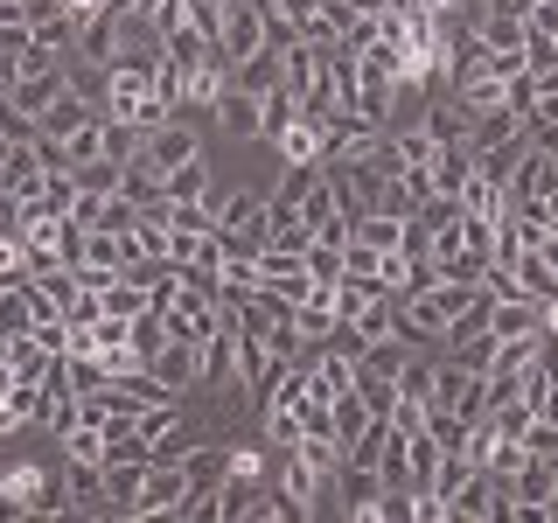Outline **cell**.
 Segmentation results:
<instances>
[{
  "instance_id": "c3c4849f",
  "label": "cell",
  "mask_w": 558,
  "mask_h": 523,
  "mask_svg": "<svg viewBox=\"0 0 558 523\" xmlns=\"http://www.w3.org/2000/svg\"><path fill=\"white\" fill-rule=\"evenodd\" d=\"M70 279H77V287H84V293H105V287H112V279H119V272H105V266H77V272H70Z\"/></svg>"
},
{
  "instance_id": "7c38bea8",
  "label": "cell",
  "mask_w": 558,
  "mask_h": 523,
  "mask_svg": "<svg viewBox=\"0 0 558 523\" xmlns=\"http://www.w3.org/2000/svg\"><path fill=\"white\" fill-rule=\"evenodd\" d=\"M412 363V342L405 336H377V342H363L356 349V377H384V384H398V370Z\"/></svg>"
},
{
  "instance_id": "ab89813d",
  "label": "cell",
  "mask_w": 558,
  "mask_h": 523,
  "mask_svg": "<svg viewBox=\"0 0 558 523\" xmlns=\"http://www.w3.org/2000/svg\"><path fill=\"white\" fill-rule=\"evenodd\" d=\"M314 182H322V161H314V168H287V174H279V188H272V203H293V209H301V196H307Z\"/></svg>"
},
{
  "instance_id": "1f68e13d",
  "label": "cell",
  "mask_w": 558,
  "mask_h": 523,
  "mask_svg": "<svg viewBox=\"0 0 558 523\" xmlns=\"http://www.w3.org/2000/svg\"><path fill=\"white\" fill-rule=\"evenodd\" d=\"M523 22H510V14H482V42L496 49V57H523Z\"/></svg>"
},
{
  "instance_id": "74e56055",
  "label": "cell",
  "mask_w": 558,
  "mask_h": 523,
  "mask_svg": "<svg viewBox=\"0 0 558 523\" xmlns=\"http://www.w3.org/2000/svg\"><path fill=\"white\" fill-rule=\"evenodd\" d=\"M328 426H336V440L349 447V440H356L363 426H371V412H363V398H356V391H349V398H336V405H328Z\"/></svg>"
},
{
  "instance_id": "277c9868",
  "label": "cell",
  "mask_w": 558,
  "mask_h": 523,
  "mask_svg": "<svg viewBox=\"0 0 558 523\" xmlns=\"http://www.w3.org/2000/svg\"><path fill=\"white\" fill-rule=\"evenodd\" d=\"M196 154H203V139H196V126H182V119H168V126L140 133V161H147L154 174H161V188H168V168L196 161Z\"/></svg>"
},
{
  "instance_id": "d590c367",
  "label": "cell",
  "mask_w": 558,
  "mask_h": 523,
  "mask_svg": "<svg viewBox=\"0 0 558 523\" xmlns=\"http://www.w3.org/2000/svg\"><path fill=\"white\" fill-rule=\"evenodd\" d=\"M77 196H84L77 168H57V174H49V188H43V209H49V217H70V209H77Z\"/></svg>"
},
{
  "instance_id": "816d5d0a",
  "label": "cell",
  "mask_w": 558,
  "mask_h": 523,
  "mask_svg": "<svg viewBox=\"0 0 558 523\" xmlns=\"http://www.w3.org/2000/svg\"><path fill=\"white\" fill-rule=\"evenodd\" d=\"M537 307H545V336L558 342V293H545V301H537Z\"/></svg>"
},
{
  "instance_id": "f907efd6",
  "label": "cell",
  "mask_w": 558,
  "mask_h": 523,
  "mask_svg": "<svg viewBox=\"0 0 558 523\" xmlns=\"http://www.w3.org/2000/svg\"><path fill=\"white\" fill-rule=\"evenodd\" d=\"M537 0H488V14H510V22H531Z\"/></svg>"
},
{
  "instance_id": "d6a6232c",
  "label": "cell",
  "mask_w": 558,
  "mask_h": 523,
  "mask_svg": "<svg viewBox=\"0 0 558 523\" xmlns=\"http://www.w3.org/2000/svg\"><path fill=\"white\" fill-rule=\"evenodd\" d=\"M231 84H238V92H252V98H266L272 84H279V57H272V49H266V57H244Z\"/></svg>"
},
{
  "instance_id": "44dd1931",
  "label": "cell",
  "mask_w": 558,
  "mask_h": 523,
  "mask_svg": "<svg viewBox=\"0 0 558 523\" xmlns=\"http://www.w3.org/2000/svg\"><path fill=\"white\" fill-rule=\"evenodd\" d=\"M0 356H8L14 384H43V370H49V363H57V356H49V349L35 342V336H8V349H0Z\"/></svg>"
},
{
  "instance_id": "3957f363",
  "label": "cell",
  "mask_w": 558,
  "mask_h": 523,
  "mask_svg": "<svg viewBox=\"0 0 558 523\" xmlns=\"http://www.w3.org/2000/svg\"><path fill=\"white\" fill-rule=\"evenodd\" d=\"M182 496H189V467L182 461H154L140 502H126L119 516H182Z\"/></svg>"
},
{
  "instance_id": "bcb514c9",
  "label": "cell",
  "mask_w": 558,
  "mask_h": 523,
  "mask_svg": "<svg viewBox=\"0 0 558 523\" xmlns=\"http://www.w3.org/2000/svg\"><path fill=\"white\" fill-rule=\"evenodd\" d=\"M133 217H140V209H133V203H126V196L112 188V196H105V223H98V231H126Z\"/></svg>"
},
{
  "instance_id": "2e32d148",
  "label": "cell",
  "mask_w": 558,
  "mask_h": 523,
  "mask_svg": "<svg viewBox=\"0 0 558 523\" xmlns=\"http://www.w3.org/2000/svg\"><path fill=\"white\" fill-rule=\"evenodd\" d=\"M70 510H112V488H105V461H70Z\"/></svg>"
},
{
  "instance_id": "8992f818",
  "label": "cell",
  "mask_w": 558,
  "mask_h": 523,
  "mask_svg": "<svg viewBox=\"0 0 558 523\" xmlns=\"http://www.w3.org/2000/svg\"><path fill=\"white\" fill-rule=\"evenodd\" d=\"M223 377H238V328L231 321H217L203 336V370H196V391H217Z\"/></svg>"
},
{
  "instance_id": "cb8c5ba5",
  "label": "cell",
  "mask_w": 558,
  "mask_h": 523,
  "mask_svg": "<svg viewBox=\"0 0 558 523\" xmlns=\"http://www.w3.org/2000/svg\"><path fill=\"white\" fill-rule=\"evenodd\" d=\"M258 418H266V440L279 447V453H287V447H301V398H272V405L266 412H258Z\"/></svg>"
},
{
  "instance_id": "7bdbcfd3",
  "label": "cell",
  "mask_w": 558,
  "mask_h": 523,
  "mask_svg": "<svg viewBox=\"0 0 558 523\" xmlns=\"http://www.w3.org/2000/svg\"><path fill=\"white\" fill-rule=\"evenodd\" d=\"M426 133L440 139V147H447V139H468V112H461V105H453V112H426Z\"/></svg>"
},
{
  "instance_id": "83f0119b",
  "label": "cell",
  "mask_w": 558,
  "mask_h": 523,
  "mask_svg": "<svg viewBox=\"0 0 558 523\" xmlns=\"http://www.w3.org/2000/svg\"><path fill=\"white\" fill-rule=\"evenodd\" d=\"M203 196H209L203 154H196V161H182V168H168V209H174V203H203Z\"/></svg>"
},
{
  "instance_id": "4dcf8cb0",
  "label": "cell",
  "mask_w": 558,
  "mask_h": 523,
  "mask_svg": "<svg viewBox=\"0 0 558 523\" xmlns=\"http://www.w3.org/2000/svg\"><path fill=\"white\" fill-rule=\"evenodd\" d=\"M35 328V307H28V287L14 279V287H0V336H28Z\"/></svg>"
},
{
  "instance_id": "8fae6325",
  "label": "cell",
  "mask_w": 558,
  "mask_h": 523,
  "mask_svg": "<svg viewBox=\"0 0 558 523\" xmlns=\"http://www.w3.org/2000/svg\"><path fill=\"white\" fill-rule=\"evenodd\" d=\"M517 139H523V112H510V105H496V112H475V119H468V147H475V154L517 147Z\"/></svg>"
},
{
  "instance_id": "f546056e",
  "label": "cell",
  "mask_w": 558,
  "mask_h": 523,
  "mask_svg": "<svg viewBox=\"0 0 558 523\" xmlns=\"http://www.w3.org/2000/svg\"><path fill=\"white\" fill-rule=\"evenodd\" d=\"M223 488H258L266 482V461H258V447H231L223 453V475H217Z\"/></svg>"
},
{
  "instance_id": "f1b7e54d",
  "label": "cell",
  "mask_w": 558,
  "mask_h": 523,
  "mask_svg": "<svg viewBox=\"0 0 558 523\" xmlns=\"http://www.w3.org/2000/svg\"><path fill=\"white\" fill-rule=\"evenodd\" d=\"M517 279H523V293H531V301H545V293H558V272L545 266V258H537V244H523L517 252V266H510Z\"/></svg>"
},
{
  "instance_id": "9c48e42d",
  "label": "cell",
  "mask_w": 558,
  "mask_h": 523,
  "mask_svg": "<svg viewBox=\"0 0 558 523\" xmlns=\"http://www.w3.org/2000/svg\"><path fill=\"white\" fill-rule=\"evenodd\" d=\"M258 272H266V287L279 293V301H301V293L314 287V279H307V258L301 252H279V244L258 252Z\"/></svg>"
},
{
  "instance_id": "5bb4252c",
  "label": "cell",
  "mask_w": 558,
  "mask_h": 523,
  "mask_svg": "<svg viewBox=\"0 0 558 523\" xmlns=\"http://www.w3.org/2000/svg\"><path fill=\"white\" fill-rule=\"evenodd\" d=\"M217 231H258L272 244V231H266V196L258 188H231V196L217 203Z\"/></svg>"
},
{
  "instance_id": "6f0895ef",
  "label": "cell",
  "mask_w": 558,
  "mask_h": 523,
  "mask_svg": "<svg viewBox=\"0 0 558 523\" xmlns=\"http://www.w3.org/2000/svg\"><path fill=\"white\" fill-rule=\"evenodd\" d=\"M551 49H558V35H551Z\"/></svg>"
},
{
  "instance_id": "4316f807",
  "label": "cell",
  "mask_w": 558,
  "mask_h": 523,
  "mask_svg": "<svg viewBox=\"0 0 558 523\" xmlns=\"http://www.w3.org/2000/svg\"><path fill=\"white\" fill-rule=\"evenodd\" d=\"M147 467H154V461H105V488H112L119 510H126V502H140V488H147Z\"/></svg>"
},
{
  "instance_id": "7a4b0ae2",
  "label": "cell",
  "mask_w": 558,
  "mask_h": 523,
  "mask_svg": "<svg viewBox=\"0 0 558 523\" xmlns=\"http://www.w3.org/2000/svg\"><path fill=\"white\" fill-rule=\"evenodd\" d=\"M0 510L8 516H57V510H70V496L49 482L43 461H14L8 475H0Z\"/></svg>"
},
{
  "instance_id": "e0dca14e",
  "label": "cell",
  "mask_w": 558,
  "mask_h": 523,
  "mask_svg": "<svg viewBox=\"0 0 558 523\" xmlns=\"http://www.w3.org/2000/svg\"><path fill=\"white\" fill-rule=\"evenodd\" d=\"M488 328H496V336H545V307L537 301H496L488 307Z\"/></svg>"
},
{
  "instance_id": "681fc988",
  "label": "cell",
  "mask_w": 558,
  "mask_h": 523,
  "mask_svg": "<svg viewBox=\"0 0 558 523\" xmlns=\"http://www.w3.org/2000/svg\"><path fill=\"white\" fill-rule=\"evenodd\" d=\"M28 426V412H22V398H0V433H22Z\"/></svg>"
},
{
  "instance_id": "d6986e66",
  "label": "cell",
  "mask_w": 558,
  "mask_h": 523,
  "mask_svg": "<svg viewBox=\"0 0 558 523\" xmlns=\"http://www.w3.org/2000/svg\"><path fill=\"white\" fill-rule=\"evenodd\" d=\"M349 238L371 244V252H398L405 244V217H384V209H363L356 223H349Z\"/></svg>"
},
{
  "instance_id": "ba28073f",
  "label": "cell",
  "mask_w": 558,
  "mask_h": 523,
  "mask_svg": "<svg viewBox=\"0 0 558 523\" xmlns=\"http://www.w3.org/2000/svg\"><path fill=\"white\" fill-rule=\"evenodd\" d=\"M154 377L168 384V391H196V370H203V342H161L147 363Z\"/></svg>"
},
{
  "instance_id": "f5cc1de1",
  "label": "cell",
  "mask_w": 558,
  "mask_h": 523,
  "mask_svg": "<svg viewBox=\"0 0 558 523\" xmlns=\"http://www.w3.org/2000/svg\"><path fill=\"white\" fill-rule=\"evenodd\" d=\"M537 258H545V266H551V272H558V231H551V238H545V244H537Z\"/></svg>"
},
{
  "instance_id": "4fadbf2b",
  "label": "cell",
  "mask_w": 558,
  "mask_h": 523,
  "mask_svg": "<svg viewBox=\"0 0 558 523\" xmlns=\"http://www.w3.org/2000/svg\"><path fill=\"white\" fill-rule=\"evenodd\" d=\"M272 147H279V168H314V161H322V147H328V139H322V119L301 112L287 133L272 139Z\"/></svg>"
},
{
  "instance_id": "60d3db41",
  "label": "cell",
  "mask_w": 558,
  "mask_h": 523,
  "mask_svg": "<svg viewBox=\"0 0 558 523\" xmlns=\"http://www.w3.org/2000/svg\"><path fill=\"white\" fill-rule=\"evenodd\" d=\"M182 8H189V28H196L203 42H217V35H223V8H217V0H182Z\"/></svg>"
},
{
  "instance_id": "484cf974",
  "label": "cell",
  "mask_w": 558,
  "mask_h": 523,
  "mask_svg": "<svg viewBox=\"0 0 558 523\" xmlns=\"http://www.w3.org/2000/svg\"><path fill=\"white\" fill-rule=\"evenodd\" d=\"M63 154H70V168H98V161H112V147H105V112H98L84 133H70V139H63Z\"/></svg>"
},
{
  "instance_id": "5b68a950",
  "label": "cell",
  "mask_w": 558,
  "mask_h": 523,
  "mask_svg": "<svg viewBox=\"0 0 558 523\" xmlns=\"http://www.w3.org/2000/svg\"><path fill=\"white\" fill-rule=\"evenodd\" d=\"M217 49L231 57V70H238L244 57H266V14H258V8H231V14H223Z\"/></svg>"
},
{
  "instance_id": "9f6ffc18",
  "label": "cell",
  "mask_w": 558,
  "mask_h": 523,
  "mask_svg": "<svg viewBox=\"0 0 558 523\" xmlns=\"http://www.w3.org/2000/svg\"><path fill=\"white\" fill-rule=\"evenodd\" d=\"M217 8H223V14H231V8H244V0H217Z\"/></svg>"
},
{
  "instance_id": "8d00e7d4",
  "label": "cell",
  "mask_w": 558,
  "mask_h": 523,
  "mask_svg": "<svg viewBox=\"0 0 558 523\" xmlns=\"http://www.w3.org/2000/svg\"><path fill=\"white\" fill-rule=\"evenodd\" d=\"M161 342H168V314H161V307H140V314H133V349L154 363V349H161Z\"/></svg>"
},
{
  "instance_id": "f35d334b",
  "label": "cell",
  "mask_w": 558,
  "mask_h": 523,
  "mask_svg": "<svg viewBox=\"0 0 558 523\" xmlns=\"http://www.w3.org/2000/svg\"><path fill=\"white\" fill-rule=\"evenodd\" d=\"M301 258H307V279H322V287H336V279H342V244H322V238H314Z\"/></svg>"
},
{
  "instance_id": "b9f144b4",
  "label": "cell",
  "mask_w": 558,
  "mask_h": 523,
  "mask_svg": "<svg viewBox=\"0 0 558 523\" xmlns=\"http://www.w3.org/2000/svg\"><path fill=\"white\" fill-rule=\"evenodd\" d=\"M168 223H174V231H217V209H209V203H174Z\"/></svg>"
},
{
  "instance_id": "9a60e30c",
  "label": "cell",
  "mask_w": 558,
  "mask_h": 523,
  "mask_svg": "<svg viewBox=\"0 0 558 523\" xmlns=\"http://www.w3.org/2000/svg\"><path fill=\"white\" fill-rule=\"evenodd\" d=\"M92 119H98V105H92V98H77V92L63 84L57 105L43 112V139H70V133H84V126H92Z\"/></svg>"
},
{
  "instance_id": "db71d44e",
  "label": "cell",
  "mask_w": 558,
  "mask_h": 523,
  "mask_svg": "<svg viewBox=\"0 0 558 523\" xmlns=\"http://www.w3.org/2000/svg\"><path fill=\"white\" fill-rule=\"evenodd\" d=\"M545 523H558V467H551V496H545Z\"/></svg>"
},
{
  "instance_id": "7402d4cb",
  "label": "cell",
  "mask_w": 558,
  "mask_h": 523,
  "mask_svg": "<svg viewBox=\"0 0 558 523\" xmlns=\"http://www.w3.org/2000/svg\"><path fill=\"white\" fill-rule=\"evenodd\" d=\"M217 119H223V133H231V139H252V133H258V98H252V92H238V84H223Z\"/></svg>"
},
{
  "instance_id": "30bf717a",
  "label": "cell",
  "mask_w": 558,
  "mask_h": 523,
  "mask_svg": "<svg viewBox=\"0 0 558 523\" xmlns=\"http://www.w3.org/2000/svg\"><path fill=\"white\" fill-rule=\"evenodd\" d=\"M0 188L8 196H43L49 188V161H43V147H8V168H0Z\"/></svg>"
},
{
  "instance_id": "ffe728a7",
  "label": "cell",
  "mask_w": 558,
  "mask_h": 523,
  "mask_svg": "<svg viewBox=\"0 0 558 523\" xmlns=\"http://www.w3.org/2000/svg\"><path fill=\"white\" fill-rule=\"evenodd\" d=\"M57 447H63V461H105V453H112V433H105V418H77Z\"/></svg>"
},
{
  "instance_id": "ee69618b",
  "label": "cell",
  "mask_w": 558,
  "mask_h": 523,
  "mask_svg": "<svg viewBox=\"0 0 558 523\" xmlns=\"http://www.w3.org/2000/svg\"><path fill=\"white\" fill-rule=\"evenodd\" d=\"M293 42H301V28H293L287 14H266V49H272V57H287Z\"/></svg>"
},
{
  "instance_id": "f6af8a7d",
  "label": "cell",
  "mask_w": 558,
  "mask_h": 523,
  "mask_svg": "<svg viewBox=\"0 0 558 523\" xmlns=\"http://www.w3.org/2000/svg\"><path fill=\"white\" fill-rule=\"evenodd\" d=\"M412 516H418V523H453V516H447V502L433 496V488H412Z\"/></svg>"
},
{
  "instance_id": "52a82bcc",
  "label": "cell",
  "mask_w": 558,
  "mask_h": 523,
  "mask_svg": "<svg viewBox=\"0 0 558 523\" xmlns=\"http://www.w3.org/2000/svg\"><path fill=\"white\" fill-rule=\"evenodd\" d=\"M426 174H433V196H461V188L475 182V147H468V139H447L426 161Z\"/></svg>"
},
{
  "instance_id": "ac0fdd59",
  "label": "cell",
  "mask_w": 558,
  "mask_h": 523,
  "mask_svg": "<svg viewBox=\"0 0 558 523\" xmlns=\"http://www.w3.org/2000/svg\"><path fill=\"white\" fill-rule=\"evenodd\" d=\"M293 119H301V92H293V84H272V92L258 98V139H279Z\"/></svg>"
},
{
  "instance_id": "836d02e7",
  "label": "cell",
  "mask_w": 558,
  "mask_h": 523,
  "mask_svg": "<svg viewBox=\"0 0 558 523\" xmlns=\"http://www.w3.org/2000/svg\"><path fill=\"white\" fill-rule=\"evenodd\" d=\"M140 307H154V301H147V287H140V279H126V272H119L112 287H105V314H119V321H133Z\"/></svg>"
},
{
  "instance_id": "7dc6e473",
  "label": "cell",
  "mask_w": 558,
  "mask_h": 523,
  "mask_svg": "<svg viewBox=\"0 0 558 523\" xmlns=\"http://www.w3.org/2000/svg\"><path fill=\"white\" fill-rule=\"evenodd\" d=\"M14 231H22V196L0 188V238H14Z\"/></svg>"
},
{
  "instance_id": "6da1fadb",
  "label": "cell",
  "mask_w": 558,
  "mask_h": 523,
  "mask_svg": "<svg viewBox=\"0 0 558 523\" xmlns=\"http://www.w3.org/2000/svg\"><path fill=\"white\" fill-rule=\"evenodd\" d=\"M475 293H482V279H433V287H418L412 301H398V336H405L412 349L447 336V321L475 301Z\"/></svg>"
},
{
  "instance_id": "d4e9b609",
  "label": "cell",
  "mask_w": 558,
  "mask_h": 523,
  "mask_svg": "<svg viewBox=\"0 0 558 523\" xmlns=\"http://www.w3.org/2000/svg\"><path fill=\"white\" fill-rule=\"evenodd\" d=\"M440 440H433V433L426 426H418V433H405V475H412V488H426L433 482V467H440Z\"/></svg>"
},
{
  "instance_id": "11a10c76",
  "label": "cell",
  "mask_w": 558,
  "mask_h": 523,
  "mask_svg": "<svg viewBox=\"0 0 558 523\" xmlns=\"http://www.w3.org/2000/svg\"><path fill=\"white\" fill-rule=\"evenodd\" d=\"M244 8H258V14H272V8H279V0H244Z\"/></svg>"
},
{
  "instance_id": "603a6c76",
  "label": "cell",
  "mask_w": 558,
  "mask_h": 523,
  "mask_svg": "<svg viewBox=\"0 0 558 523\" xmlns=\"http://www.w3.org/2000/svg\"><path fill=\"white\" fill-rule=\"evenodd\" d=\"M57 92H63V63H49V70H35V77H22V84H14V105L43 119L49 105H57Z\"/></svg>"
},
{
  "instance_id": "e575fe53",
  "label": "cell",
  "mask_w": 558,
  "mask_h": 523,
  "mask_svg": "<svg viewBox=\"0 0 558 523\" xmlns=\"http://www.w3.org/2000/svg\"><path fill=\"white\" fill-rule=\"evenodd\" d=\"M391 154H398V168H426L433 154H440V139L426 126H412V133H391Z\"/></svg>"
}]
</instances>
